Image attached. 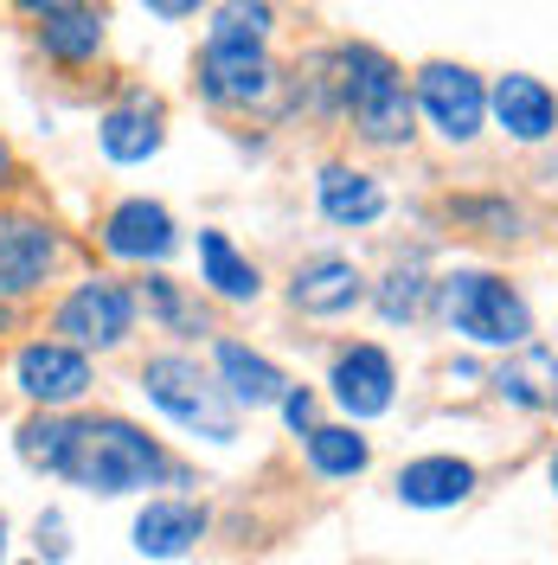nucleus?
<instances>
[{
  "label": "nucleus",
  "instance_id": "nucleus-9",
  "mask_svg": "<svg viewBox=\"0 0 558 565\" xmlns=\"http://www.w3.org/2000/svg\"><path fill=\"white\" fill-rule=\"evenodd\" d=\"M418 97H423V109H430V122L450 141H469L482 129V104H489V97H482V84L462 65H423Z\"/></svg>",
  "mask_w": 558,
  "mask_h": 565
},
{
  "label": "nucleus",
  "instance_id": "nucleus-11",
  "mask_svg": "<svg viewBox=\"0 0 558 565\" xmlns=\"http://www.w3.org/2000/svg\"><path fill=\"white\" fill-rule=\"evenodd\" d=\"M391 386H398V373H391V360L379 348H347L334 360V398L347 405L353 418L391 412Z\"/></svg>",
  "mask_w": 558,
  "mask_h": 565
},
{
  "label": "nucleus",
  "instance_id": "nucleus-21",
  "mask_svg": "<svg viewBox=\"0 0 558 565\" xmlns=\"http://www.w3.org/2000/svg\"><path fill=\"white\" fill-rule=\"evenodd\" d=\"M552 380H558V360L546 348H526L521 366H501V380H494V386H501L507 405H526V412H533V405H546V398H552Z\"/></svg>",
  "mask_w": 558,
  "mask_h": 565
},
{
  "label": "nucleus",
  "instance_id": "nucleus-27",
  "mask_svg": "<svg viewBox=\"0 0 558 565\" xmlns=\"http://www.w3.org/2000/svg\"><path fill=\"white\" fill-rule=\"evenodd\" d=\"M39 553H52V559L65 553V521L58 514H39Z\"/></svg>",
  "mask_w": 558,
  "mask_h": 565
},
{
  "label": "nucleus",
  "instance_id": "nucleus-20",
  "mask_svg": "<svg viewBox=\"0 0 558 565\" xmlns=\"http://www.w3.org/2000/svg\"><path fill=\"white\" fill-rule=\"evenodd\" d=\"M200 270H206V282L225 302H250V296L264 289V282H257V264H245L225 232H200Z\"/></svg>",
  "mask_w": 558,
  "mask_h": 565
},
{
  "label": "nucleus",
  "instance_id": "nucleus-28",
  "mask_svg": "<svg viewBox=\"0 0 558 565\" xmlns=\"http://www.w3.org/2000/svg\"><path fill=\"white\" fill-rule=\"evenodd\" d=\"M282 418H289L296 430H302V424L314 418V398H309V392H289V398H282Z\"/></svg>",
  "mask_w": 558,
  "mask_h": 565
},
{
  "label": "nucleus",
  "instance_id": "nucleus-26",
  "mask_svg": "<svg viewBox=\"0 0 558 565\" xmlns=\"http://www.w3.org/2000/svg\"><path fill=\"white\" fill-rule=\"evenodd\" d=\"M148 302H154V316H161V321H186V316H180V296H174V282H168V277H148Z\"/></svg>",
  "mask_w": 558,
  "mask_h": 565
},
{
  "label": "nucleus",
  "instance_id": "nucleus-19",
  "mask_svg": "<svg viewBox=\"0 0 558 565\" xmlns=\"http://www.w3.org/2000/svg\"><path fill=\"white\" fill-rule=\"evenodd\" d=\"M161 148V109L148 97H129L122 109L104 116V154L109 161H148Z\"/></svg>",
  "mask_w": 558,
  "mask_h": 565
},
{
  "label": "nucleus",
  "instance_id": "nucleus-24",
  "mask_svg": "<svg viewBox=\"0 0 558 565\" xmlns=\"http://www.w3.org/2000/svg\"><path fill=\"white\" fill-rule=\"evenodd\" d=\"M423 309V264H398L379 289V316L385 321H411Z\"/></svg>",
  "mask_w": 558,
  "mask_h": 565
},
{
  "label": "nucleus",
  "instance_id": "nucleus-14",
  "mask_svg": "<svg viewBox=\"0 0 558 565\" xmlns=\"http://www.w3.org/2000/svg\"><path fill=\"white\" fill-rule=\"evenodd\" d=\"M494 116H501V129L507 136H521V141H546L552 136V122H558V104H552V90L539 84V77H501L494 84Z\"/></svg>",
  "mask_w": 558,
  "mask_h": 565
},
{
  "label": "nucleus",
  "instance_id": "nucleus-5",
  "mask_svg": "<svg viewBox=\"0 0 558 565\" xmlns=\"http://www.w3.org/2000/svg\"><path fill=\"white\" fill-rule=\"evenodd\" d=\"M136 321V296L116 277H90L77 282L65 302H58V334H71V348H116Z\"/></svg>",
  "mask_w": 558,
  "mask_h": 565
},
{
  "label": "nucleus",
  "instance_id": "nucleus-6",
  "mask_svg": "<svg viewBox=\"0 0 558 565\" xmlns=\"http://www.w3.org/2000/svg\"><path fill=\"white\" fill-rule=\"evenodd\" d=\"M200 90L212 104H264L277 90V71L264 58V45H206Z\"/></svg>",
  "mask_w": 558,
  "mask_h": 565
},
{
  "label": "nucleus",
  "instance_id": "nucleus-12",
  "mask_svg": "<svg viewBox=\"0 0 558 565\" xmlns=\"http://www.w3.org/2000/svg\"><path fill=\"white\" fill-rule=\"evenodd\" d=\"M289 302L302 316H347L353 302H360V270H353L347 257H314L309 270H296Z\"/></svg>",
  "mask_w": 558,
  "mask_h": 565
},
{
  "label": "nucleus",
  "instance_id": "nucleus-31",
  "mask_svg": "<svg viewBox=\"0 0 558 565\" xmlns=\"http://www.w3.org/2000/svg\"><path fill=\"white\" fill-rule=\"evenodd\" d=\"M552 489H558V457H552Z\"/></svg>",
  "mask_w": 558,
  "mask_h": 565
},
{
  "label": "nucleus",
  "instance_id": "nucleus-3",
  "mask_svg": "<svg viewBox=\"0 0 558 565\" xmlns=\"http://www.w3.org/2000/svg\"><path fill=\"white\" fill-rule=\"evenodd\" d=\"M334 65H341V97L353 109V129L366 141H405L411 136V97H405V77L398 65L373 52V45H347V52H334Z\"/></svg>",
  "mask_w": 558,
  "mask_h": 565
},
{
  "label": "nucleus",
  "instance_id": "nucleus-29",
  "mask_svg": "<svg viewBox=\"0 0 558 565\" xmlns=\"http://www.w3.org/2000/svg\"><path fill=\"white\" fill-rule=\"evenodd\" d=\"M7 174H13V161H7V141H0V186H7Z\"/></svg>",
  "mask_w": 558,
  "mask_h": 565
},
{
  "label": "nucleus",
  "instance_id": "nucleus-10",
  "mask_svg": "<svg viewBox=\"0 0 558 565\" xmlns=\"http://www.w3.org/2000/svg\"><path fill=\"white\" fill-rule=\"evenodd\" d=\"M104 250L109 257H129V264H161L174 250V218L154 200H122L104 218Z\"/></svg>",
  "mask_w": 558,
  "mask_h": 565
},
{
  "label": "nucleus",
  "instance_id": "nucleus-7",
  "mask_svg": "<svg viewBox=\"0 0 558 565\" xmlns=\"http://www.w3.org/2000/svg\"><path fill=\"white\" fill-rule=\"evenodd\" d=\"M13 373H20V392L33 398V405H71V398H84L90 392V360L77 348H58V341H39L13 360Z\"/></svg>",
  "mask_w": 558,
  "mask_h": 565
},
{
  "label": "nucleus",
  "instance_id": "nucleus-1",
  "mask_svg": "<svg viewBox=\"0 0 558 565\" xmlns=\"http://www.w3.org/2000/svg\"><path fill=\"white\" fill-rule=\"evenodd\" d=\"M437 309L475 348H526L533 341L526 302L501 277H489V270H455V277H443L437 282Z\"/></svg>",
  "mask_w": 558,
  "mask_h": 565
},
{
  "label": "nucleus",
  "instance_id": "nucleus-32",
  "mask_svg": "<svg viewBox=\"0 0 558 565\" xmlns=\"http://www.w3.org/2000/svg\"><path fill=\"white\" fill-rule=\"evenodd\" d=\"M552 405H558V380H552Z\"/></svg>",
  "mask_w": 558,
  "mask_h": 565
},
{
  "label": "nucleus",
  "instance_id": "nucleus-4",
  "mask_svg": "<svg viewBox=\"0 0 558 565\" xmlns=\"http://www.w3.org/2000/svg\"><path fill=\"white\" fill-rule=\"evenodd\" d=\"M141 392H148L180 430H193V437H206V444H232V437H238L232 398L212 386L206 373H200V360H186V353L148 360V366H141Z\"/></svg>",
  "mask_w": 558,
  "mask_h": 565
},
{
  "label": "nucleus",
  "instance_id": "nucleus-16",
  "mask_svg": "<svg viewBox=\"0 0 558 565\" xmlns=\"http://www.w3.org/2000/svg\"><path fill=\"white\" fill-rule=\"evenodd\" d=\"M218 380L232 392V405H250V412L289 398V380H282L264 353H250L245 341H218Z\"/></svg>",
  "mask_w": 558,
  "mask_h": 565
},
{
  "label": "nucleus",
  "instance_id": "nucleus-8",
  "mask_svg": "<svg viewBox=\"0 0 558 565\" xmlns=\"http://www.w3.org/2000/svg\"><path fill=\"white\" fill-rule=\"evenodd\" d=\"M52 257H58V238L26 218V212H0V296H26L45 282L52 270Z\"/></svg>",
  "mask_w": 558,
  "mask_h": 565
},
{
  "label": "nucleus",
  "instance_id": "nucleus-17",
  "mask_svg": "<svg viewBox=\"0 0 558 565\" xmlns=\"http://www.w3.org/2000/svg\"><path fill=\"white\" fill-rule=\"evenodd\" d=\"M469 489H475V469L455 457H423L398 469V501L405 508H455V501H469Z\"/></svg>",
  "mask_w": 558,
  "mask_h": 565
},
{
  "label": "nucleus",
  "instance_id": "nucleus-23",
  "mask_svg": "<svg viewBox=\"0 0 558 565\" xmlns=\"http://www.w3.org/2000/svg\"><path fill=\"white\" fill-rule=\"evenodd\" d=\"M309 462L321 476H360L366 469V437H353L347 424H321V430H309Z\"/></svg>",
  "mask_w": 558,
  "mask_h": 565
},
{
  "label": "nucleus",
  "instance_id": "nucleus-18",
  "mask_svg": "<svg viewBox=\"0 0 558 565\" xmlns=\"http://www.w3.org/2000/svg\"><path fill=\"white\" fill-rule=\"evenodd\" d=\"M321 212L334 218V225H373L385 212V193L373 174H353V168H321Z\"/></svg>",
  "mask_w": 558,
  "mask_h": 565
},
{
  "label": "nucleus",
  "instance_id": "nucleus-22",
  "mask_svg": "<svg viewBox=\"0 0 558 565\" xmlns=\"http://www.w3.org/2000/svg\"><path fill=\"white\" fill-rule=\"evenodd\" d=\"M71 450H77V424L65 418H33L26 430H20V457L33 462V469H52V476H65L71 469Z\"/></svg>",
  "mask_w": 558,
  "mask_h": 565
},
{
  "label": "nucleus",
  "instance_id": "nucleus-13",
  "mask_svg": "<svg viewBox=\"0 0 558 565\" xmlns=\"http://www.w3.org/2000/svg\"><path fill=\"white\" fill-rule=\"evenodd\" d=\"M200 533H206L200 508H186V501H148L136 514V553L141 559H180Z\"/></svg>",
  "mask_w": 558,
  "mask_h": 565
},
{
  "label": "nucleus",
  "instance_id": "nucleus-25",
  "mask_svg": "<svg viewBox=\"0 0 558 565\" xmlns=\"http://www.w3.org/2000/svg\"><path fill=\"white\" fill-rule=\"evenodd\" d=\"M264 33H270V7H218L212 45H257Z\"/></svg>",
  "mask_w": 558,
  "mask_h": 565
},
{
  "label": "nucleus",
  "instance_id": "nucleus-30",
  "mask_svg": "<svg viewBox=\"0 0 558 565\" xmlns=\"http://www.w3.org/2000/svg\"><path fill=\"white\" fill-rule=\"evenodd\" d=\"M0 559H7V514H0Z\"/></svg>",
  "mask_w": 558,
  "mask_h": 565
},
{
  "label": "nucleus",
  "instance_id": "nucleus-2",
  "mask_svg": "<svg viewBox=\"0 0 558 565\" xmlns=\"http://www.w3.org/2000/svg\"><path fill=\"white\" fill-rule=\"evenodd\" d=\"M65 476L97 494H129L161 476V450H154V437H141L136 424L90 418V424H77V450H71Z\"/></svg>",
  "mask_w": 558,
  "mask_h": 565
},
{
  "label": "nucleus",
  "instance_id": "nucleus-15",
  "mask_svg": "<svg viewBox=\"0 0 558 565\" xmlns=\"http://www.w3.org/2000/svg\"><path fill=\"white\" fill-rule=\"evenodd\" d=\"M39 20V45L52 52V58H65V65H84V58H97V45H104V13L97 7H33Z\"/></svg>",
  "mask_w": 558,
  "mask_h": 565
}]
</instances>
